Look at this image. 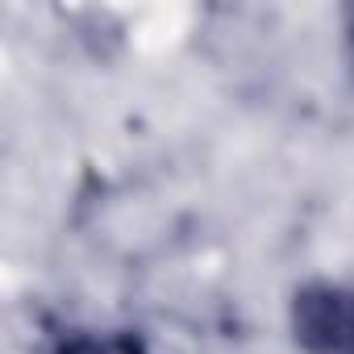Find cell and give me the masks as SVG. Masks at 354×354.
Wrapping results in <instances>:
<instances>
[{
    "instance_id": "cell-1",
    "label": "cell",
    "mask_w": 354,
    "mask_h": 354,
    "mask_svg": "<svg viewBox=\"0 0 354 354\" xmlns=\"http://www.w3.org/2000/svg\"><path fill=\"white\" fill-rule=\"evenodd\" d=\"M292 325L308 354H354V292L304 288L296 296Z\"/></svg>"
},
{
    "instance_id": "cell-2",
    "label": "cell",
    "mask_w": 354,
    "mask_h": 354,
    "mask_svg": "<svg viewBox=\"0 0 354 354\" xmlns=\"http://www.w3.org/2000/svg\"><path fill=\"white\" fill-rule=\"evenodd\" d=\"M125 354H142V346H125Z\"/></svg>"
}]
</instances>
